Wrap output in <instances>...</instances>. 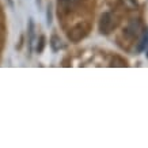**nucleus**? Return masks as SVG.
Listing matches in <instances>:
<instances>
[{
	"instance_id": "nucleus-1",
	"label": "nucleus",
	"mask_w": 148,
	"mask_h": 148,
	"mask_svg": "<svg viewBox=\"0 0 148 148\" xmlns=\"http://www.w3.org/2000/svg\"><path fill=\"white\" fill-rule=\"evenodd\" d=\"M112 14H103L102 18H101V22H99V30L101 33H105V34H108L110 32V29L113 27V22H112Z\"/></svg>"
},
{
	"instance_id": "nucleus-3",
	"label": "nucleus",
	"mask_w": 148,
	"mask_h": 148,
	"mask_svg": "<svg viewBox=\"0 0 148 148\" xmlns=\"http://www.w3.org/2000/svg\"><path fill=\"white\" fill-rule=\"evenodd\" d=\"M139 29H140V23L136 22V21H133V22L130 23V26H129V29H128V32H130V34H132V36H135V34H137Z\"/></svg>"
},
{
	"instance_id": "nucleus-2",
	"label": "nucleus",
	"mask_w": 148,
	"mask_h": 148,
	"mask_svg": "<svg viewBox=\"0 0 148 148\" xmlns=\"http://www.w3.org/2000/svg\"><path fill=\"white\" fill-rule=\"evenodd\" d=\"M50 45H52V48H53L54 52H57V50L61 48V40H60L57 36H53L52 37V42H50Z\"/></svg>"
},
{
	"instance_id": "nucleus-5",
	"label": "nucleus",
	"mask_w": 148,
	"mask_h": 148,
	"mask_svg": "<svg viewBox=\"0 0 148 148\" xmlns=\"http://www.w3.org/2000/svg\"><path fill=\"white\" fill-rule=\"evenodd\" d=\"M44 41H45V38H44V37H41V38H40V46H37L38 53H40V52H42V49H44V45H45V42H44Z\"/></svg>"
},
{
	"instance_id": "nucleus-6",
	"label": "nucleus",
	"mask_w": 148,
	"mask_h": 148,
	"mask_svg": "<svg viewBox=\"0 0 148 148\" xmlns=\"http://www.w3.org/2000/svg\"><path fill=\"white\" fill-rule=\"evenodd\" d=\"M147 57H148V53H147Z\"/></svg>"
},
{
	"instance_id": "nucleus-4",
	"label": "nucleus",
	"mask_w": 148,
	"mask_h": 148,
	"mask_svg": "<svg viewBox=\"0 0 148 148\" xmlns=\"http://www.w3.org/2000/svg\"><path fill=\"white\" fill-rule=\"evenodd\" d=\"M147 46H148V30H147V33L144 34L143 40H141V42H140V45H139V48H137V50H139V52H143Z\"/></svg>"
}]
</instances>
